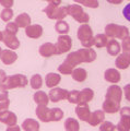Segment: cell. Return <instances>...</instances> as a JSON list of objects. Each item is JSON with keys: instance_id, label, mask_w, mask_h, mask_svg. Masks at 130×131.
I'll return each instance as SVG.
<instances>
[{"instance_id": "1", "label": "cell", "mask_w": 130, "mask_h": 131, "mask_svg": "<svg viewBox=\"0 0 130 131\" xmlns=\"http://www.w3.org/2000/svg\"><path fill=\"white\" fill-rule=\"evenodd\" d=\"M96 52L93 48H81L78 49L77 51L70 52L66 59L63 60V62L58 67V71L64 75L71 74V72L73 71V69L77 68V66H79L83 62H93L96 59Z\"/></svg>"}, {"instance_id": "2", "label": "cell", "mask_w": 130, "mask_h": 131, "mask_svg": "<svg viewBox=\"0 0 130 131\" xmlns=\"http://www.w3.org/2000/svg\"><path fill=\"white\" fill-rule=\"evenodd\" d=\"M77 37L84 48H92L94 46V35L91 26L88 23L81 24L77 31Z\"/></svg>"}, {"instance_id": "3", "label": "cell", "mask_w": 130, "mask_h": 131, "mask_svg": "<svg viewBox=\"0 0 130 131\" xmlns=\"http://www.w3.org/2000/svg\"><path fill=\"white\" fill-rule=\"evenodd\" d=\"M105 34L109 38H118L124 39L125 37L129 36V30L127 26L119 25V24L115 23H109L105 26Z\"/></svg>"}, {"instance_id": "4", "label": "cell", "mask_w": 130, "mask_h": 131, "mask_svg": "<svg viewBox=\"0 0 130 131\" xmlns=\"http://www.w3.org/2000/svg\"><path fill=\"white\" fill-rule=\"evenodd\" d=\"M43 12L47 15L48 19L56 20V21L63 20L68 15L67 7L57 6V5H54V3H49L47 7H45L44 8V10H43Z\"/></svg>"}, {"instance_id": "5", "label": "cell", "mask_w": 130, "mask_h": 131, "mask_svg": "<svg viewBox=\"0 0 130 131\" xmlns=\"http://www.w3.org/2000/svg\"><path fill=\"white\" fill-rule=\"evenodd\" d=\"M67 12L68 15L72 16L77 22L79 23H88L89 20H90V15H89L86 12H84L83 8L80 5H69L67 6Z\"/></svg>"}, {"instance_id": "6", "label": "cell", "mask_w": 130, "mask_h": 131, "mask_svg": "<svg viewBox=\"0 0 130 131\" xmlns=\"http://www.w3.org/2000/svg\"><path fill=\"white\" fill-rule=\"evenodd\" d=\"M28 83L27 78L24 74H13V75H9L7 77L6 81L3 82V85L7 90H11V89H17V88H24L26 86V84Z\"/></svg>"}, {"instance_id": "7", "label": "cell", "mask_w": 130, "mask_h": 131, "mask_svg": "<svg viewBox=\"0 0 130 131\" xmlns=\"http://www.w3.org/2000/svg\"><path fill=\"white\" fill-rule=\"evenodd\" d=\"M120 120L116 125L117 131H130V107L125 106L119 109Z\"/></svg>"}, {"instance_id": "8", "label": "cell", "mask_w": 130, "mask_h": 131, "mask_svg": "<svg viewBox=\"0 0 130 131\" xmlns=\"http://www.w3.org/2000/svg\"><path fill=\"white\" fill-rule=\"evenodd\" d=\"M55 45L57 49V55L66 54V52L70 51L72 47V39L69 35H59Z\"/></svg>"}, {"instance_id": "9", "label": "cell", "mask_w": 130, "mask_h": 131, "mask_svg": "<svg viewBox=\"0 0 130 131\" xmlns=\"http://www.w3.org/2000/svg\"><path fill=\"white\" fill-rule=\"evenodd\" d=\"M68 93H69V91H67L66 89H61V88L56 86L49 91L48 96H49V100L52 102V103H57V102H59V101L67 100Z\"/></svg>"}, {"instance_id": "10", "label": "cell", "mask_w": 130, "mask_h": 131, "mask_svg": "<svg viewBox=\"0 0 130 131\" xmlns=\"http://www.w3.org/2000/svg\"><path fill=\"white\" fill-rule=\"evenodd\" d=\"M121 97H123V90H121V88L118 86L117 84L111 85V86L107 89L106 94H105V98L119 102V103L121 101Z\"/></svg>"}, {"instance_id": "11", "label": "cell", "mask_w": 130, "mask_h": 131, "mask_svg": "<svg viewBox=\"0 0 130 131\" xmlns=\"http://www.w3.org/2000/svg\"><path fill=\"white\" fill-rule=\"evenodd\" d=\"M17 121H18L17 115L13 112H10L8 109L0 110V122H2V124L7 126H14L17 125Z\"/></svg>"}, {"instance_id": "12", "label": "cell", "mask_w": 130, "mask_h": 131, "mask_svg": "<svg viewBox=\"0 0 130 131\" xmlns=\"http://www.w3.org/2000/svg\"><path fill=\"white\" fill-rule=\"evenodd\" d=\"M2 42L5 43L6 46L11 49V50H15L20 47V40L18 39L17 35H13V34H10V33H7L3 31V39Z\"/></svg>"}, {"instance_id": "13", "label": "cell", "mask_w": 130, "mask_h": 131, "mask_svg": "<svg viewBox=\"0 0 130 131\" xmlns=\"http://www.w3.org/2000/svg\"><path fill=\"white\" fill-rule=\"evenodd\" d=\"M120 103L113 100H108V98H105V101L103 102L102 105V109L104 110V113L107 114H115L118 113L120 109Z\"/></svg>"}, {"instance_id": "14", "label": "cell", "mask_w": 130, "mask_h": 131, "mask_svg": "<svg viewBox=\"0 0 130 131\" xmlns=\"http://www.w3.org/2000/svg\"><path fill=\"white\" fill-rule=\"evenodd\" d=\"M38 52L42 57H51L54 55H57V49H56V45L52 43H44L43 45H40L38 48Z\"/></svg>"}, {"instance_id": "15", "label": "cell", "mask_w": 130, "mask_h": 131, "mask_svg": "<svg viewBox=\"0 0 130 131\" xmlns=\"http://www.w3.org/2000/svg\"><path fill=\"white\" fill-rule=\"evenodd\" d=\"M105 120V113L103 109H97L95 112L91 113V116L89 118V125L92 126V127H96V126H100L102 122Z\"/></svg>"}, {"instance_id": "16", "label": "cell", "mask_w": 130, "mask_h": 131, "mask_svg": "<svg viewBox=\"0 0 130 131\" xmlns=\"http://www.w3.org/2000/svg\"><path fill=\"white\" fill-rule=\"evenodd\" d=\"M43 26L39 25V24H31L30 26H27L25 28V35L30 38H39L40 36L43 35Z\"/></svg>"}, {"instance_id": "17", "label": "cell", "mask_w": 130, "mask_h": 131, "mask_svg": "<svg viewBox=\"0 0 130 131\" xmlns=\"http://www.w3.org/2000/svg\"><path fill=\"white\" fill-rule=\"evenodd\" d=\"M75 115L82 121H88L91 116V110L88 104H78L75 107Z\"/></svg>"}, {"instance_id": "18", "label": "cell", "mask_w": 130, "mask_h": 131, "mask_svg": "<svg viewBox=\"0 0 130 131\" xmlns=\"http://www.w3.org/2000/svg\"><path fill=\"white\" fill-rule=\"evenodd\" d=\"M1 61L5 64L9 66L14 63L15 61L18 60V55L14 50H11V49H3L1 52Z\"/></svg>"}, {"instance_id": "19", "label": "cell", "mask_w": 130, "mask_h": 131, "mask_svg": "<svg viewBox=\"0 0 130 131\" xmlns=\"http://www.w3.org/2000/svg\"><path fill=\"white\" fill-rule=\"evenodd\" d=\"M115 66L117 69H120V70L127 69L130 66V54H127V52L119 54L115 60Z\"/></svg>"}, {"instance_id": "20", "label": "cell", "mask_w": 130, "mask_h": 131, "mask_svg": "<svg viewBox=\"0 0 130 131\" xmlns=\"http://www.w3.org/2000/svg\"><path fill=\"white\" fill-rule=\"evenodd\" d=\"M36 116L43 122H49L50 121V113L51 108H48L47 106H37L35 109Z\"/></svg>"}, {"instance_id": "21", "label": "cell", "mask_w": 130, "mask_h": 131, "mask_svg": "<svg viewBox=\"0 0 130 131\" xmlns=\"http://www.w3.org/2000/svg\"><path fill=\"white\" fill-rule=\"evenodd\" d=\"M104 79H105V81L109 82V83L116 84L120 81V73L117 69L109 68L107 70H105V72H104Z\"/></svg>"}, {"instance_id": "22", "label": "cell", "mask_w": 130, "mask_h": 131, "mask_svg": "<svg viewBox=\"0 0 130 131\" xmlns=\"http://www.w3.org/2000/svg\"><path fill=\"white\" fill-rule=\"evenodd\" d=\"M106 50L108 52V55H111L113 57L118 56L120 54V50H121V45L118 43V40H116L114 38L109 39L107 45H106Z\"/></svg>"}, {"instance_id": "23", "label": "cell", "mask_w": 130, "mask_h": 131, "mask_svg": "<svg viewBox=\"0 0 130 131\" xmlns=\"http://www.w3.org/2000/svg\"><path fill=\"white\" fill-rule=\"evenodd\" d=\"M60 81H61V75L58 74V73L51 72V73L46 74V77H45V84H46V86L49 89L56 88L57 85L60 83Z\"/></svg>"}, {"instance_id": "24", "label": "cell", "mask_w": 130, "mask_h": 131, "mask_svg": "<svg viewBox=\"0 0 130 131\" xmlns=\"http://www.w3.org/2000/svg\"><path fill=\"white\" fill-rule=\"evenodd\" d=\"M33 100L37 106H47L48 103H49V96H48V94H46L45 92L43 91H37L34 93L33 95Z\"/></svg>"}, {"instance_id": "25", "label": "cell", "mask_w": 130, "mask_h": 131, "mask_svg": "<svg viewBox=\"0 0 130 131\" xmlns=\"http://www.w3.org/2000/svg\"><path fill=\"white\" fill-rule=\"evenodd\" d=\"M21 128L24 131H38L39 130V122L32 118H27L22 122Z\"/></svg>"}, {"instance_id": "26", "label": "cell", "mask_w": 130, "mask_h": 131, "mask_svg": "<svg viewBox=\"0 0 130 131\" xmlns=\"http://www.w3.org/2000/svg\"><path fill=\"white\" fill-rule=\"evenodd\" d=\"M14 22L17 23V25L19 27H21V28H26L27 26H30L31 25V16L28 15L27 13H21V14H19L17 18H15L14 20Z\"/></svg>"}, {"instance_id": "27", "label": "cell", "mask_w": 130, "mask_h": 131, "mask_svg": "<svg viewBox=\"0 0 130 131\" xmlns=\"http://www.w3.org/2000/svg\"><path fill=\"white\" fill-rule=\"evenodd\" d=\"M94 97V92L92 89L85 88L80 91V103L79 104H88L89 102H91Z\"/></svg>"}, {"instance_id": "28", "label": "cell", "mask_w": 130, "mask_h": 131, "mask_svg": "<svg viewBox=\"0 0 130 131\" xmlns=\"http://www.w3.org/2000/svg\"><path fill=\"white\" fill-rule=\"evenodd\" d=\"M71 77L77 82H84L88 78V72L83 68H74L71 72Z\"/></svg>"}, {"instance_id": "29", "label": "cell", "mask_w": 130, "mask_h": 131, "mask_svg": "<svg viewBox=\"0 0 130 131\" xmlns=\"http://www.w3.org/2000/svg\"><path fill=\"white\" fill-rule=\"evenodd\" d=\"M64 130L66 131H79L80 130V125L79 121L74 119V118H67L64 121Z\"/></svg>"}, {"instance_id": "30", "label": "cell", "mask_w": 130, "mask_h": 131, "mask_svg": "<svg viewBox=\"0 0 130 131\" xmlns=\"http://www.w3.org/2000/svg\"><path fill=\"white\" fill-rule=\"evenodd\" d=\"M108 37L106 36V34H103V33H101V34H96L94 36V46L96 48H103L107 45L108 43Z\"/></svg>"}, {"instance_id": "31", "label": "cell", "mask_w": 130, "mask_h": 131, "mask_svg": "<svg viewBox=\"0 0 130 131\" xmlns=\"http://www.w3.org/2000/svg\"><path fill=\"white\" fill-rule=\"evenodd\" d=\"M55 31L59 35H67V33L69 32V24L64 20H59L55 24Z\"/></svg>"}, {"instance_id": "32", "label": "cell", "mask_w": 130, "mask_h": 131, "mask_svg": "<svg viewBox=\"0 0 130 131\" xmlns=\"http://www.w3.org/2000/svg\"><path fill=\"white\" fill-rule=\"evenodd\" d=\"M30 85H31V88L33 90H39L40 88H42V85H43V78H42V75L38 74V73L34 74L30 80Z\"/></svg>"}, {"instance_id": "33", "label": "cell", "mask_w": 130, "mask_h": 131, "mask_svg": "<svg viewBox=\"0 0 130 131\" xmlns=\"http://www.w3.org/2000/svg\"><path fill=\"white\" fill-rule=\"evenodd\" d=\"M67 101L69 102V103H71V104L78 105L80 103V91H78V90H72V91H69Z\"/></svg>"}, {"instance_id": "34", "label": "cell", "mask_w": 130, "mask_h": 131, "mask_svg": "<svg viewBox=\"0 0 130 131\" xmlns=\"http://www.w3.org/2000/svg\"><path fill=\"white\" fill-rule=\"evenodd\" d=\"M12 18H13V11H12L11 8H5V9L0 12V19L3 22H7V23L10 22Z\"/></svg>"}, {"instance_id": "35", "label": "cell", "mask_w": 130, "mask_h": 131, "mask_svg": "<svg viewBox=\"0 0 130 131\" xmlns=\"http://www.w3.org/2000/svg\"><path fill=\"white\" fill-rule=\"evenodd\" d=\"M78 5H82L84 7L91 8V9H96L99 8V0H73Z\"/></svg>"}, {"instance_id": "36", "label": "cell", "mask_w": 130, "mask_h": 131, "mask_svg": "<svg viewBox=\"0 0 130 131\" xmlns=\"http://www.w3.org/2000/svg\"><path fill=\"white\" fill-rule=\"evenodd\" d=\"M63 112L60 108H51L50 113V121H59L63 118Z\"/></svg>"}, {"instance_id": "37", "label": "cell", "mask_w": 130, "mask_h": 131, "mask_svg": "<svg viewBox=\"0 0 130 131\" xmlns=\"http://www.w3.org/2000/svg\"><path fill=\"white\" fill-rule=\"evenodd\" d=\"M19 26L17 25L15 22H8L6 28H5V32L7 33H10V34H13V35H17L18 32H19Z\"/></svg>"}, {"instance_id": "38", "label": "cell", "mask_w": 130, "mask_h": 131, "mask_svg": "<svg viewBox=\"0 0 130 131\" xmlns=\"http://www.w3.org/2000/svg\"><path fill=\"white\" fill-rule=\"evenodd\" d=\"M100 131H117L116 126L111 121H103L100 125Z\"/></svg>"}, {"instance_id": "39", "label": "cell", "mask_w": 130, "mask_h": 131, "mask_svg": "<svg viewBox=\"0 0 130 131\" xmlns=\"http://www.w3.org/2000/svg\"><path fill=\"white\" fill-rule=\"evenodd\" d=\"M121 49H123V52L130 54V35L121 39Z\"/></svg>"}, {"instance_id": "40", "label": "cell", "mask_w": 130, "mask_h": 131, "mask_svg": "<svg viewBox=\"0 0 130 131\" xmlns=\"http://www.w3.org/2000/svg\"><path fill=\"white\" fill-rule=\"evenodd\" d=\"M6 100H9L8 90L5 88L3 83H0V101H6Z\"/></svg>"}, {"instance_id": "41", "label": "cell", "mask_w": 130, "mask_h": 131, "mask_svg": "<svg viewBox=\"0 0 130 131\" xmlns=\"http://www.w3.org/2000/svg\"><path fill=\"white\" fill-rule=\"evenodd\" d=\"M123 15H124V18L127 20V21L130 22V2L124 8V10H123Z\"/></svg>"}, {"instance_id": "42", "label": "cell", "mask_w": 130, "mask_h": 131, "mask_svg": "<svg viewBox=\"0 0 130 131\" xmlns=\"http://www.w3.org/2000/svg\"><path fill=\"white\" fill-rule=\"evenodd\" d=\"M14 0H0V5L5 8H11L13 6Z\"/></svg>"}, {"instance_id": "43", "label": "cell", "mask_w": 130, "mask_h": 131, "mask_svg": "<svg viewBox=\"0 0 130 131\" xmlns=\"http://www.w3.org/2000/svg\"><path fill=\"white\" fill-rule=\"evenodd\" d=\"M10 106V100H6V101H0V110H5L8 109Z\"/></svg>"}, {"instance_id": "44", "label": "cell", "mask_w": 130, "mask_h": 131, "mask_svg": "<svg viewBox=\"0 0 130 131\" xmlns=\"http://www.w3.org/2000/svg\"><path fill=\"white\" fill-rule=\"evenodd\" d=\"M124 93H125L126 100L130 102V84H126L124 86Z\"/></svg>"}, {"instance_id": "45", "label": "cell", "mask_w": 130, "mask_h": 131, "mask_svg": "<svg viewBox=\"0 0 130 131\" xmlns=\"http://www.w3.org/2000/svg\"><path fill=\"white\" fill-rule=\"evenodd\" d=\"M6 131H21V127H19L17 125H14V126H8V128L6 129Z\"/></svg>"}, {"instance_id": "46", "label": "cell", "mask_w": 130, "mask_h": 131, "mask_svg": "<svg viewBox=\"0 0 130 131\" xmlns=\"http://www.w3.org/2000/svg\"><path fill=\"white\" fill-rule=\"evenodd\" d=\"M7 74H6V72L2 70V69H0V83H3V82L6 81L7 79Z\"/></svg>"}, {"instance_id": "47", "label": "cell", "mask_w": 130, "mask_h": 131, "mask_svg": "<svg viewBox=\"0 0 130 131\" xmlns=\"http://www.w3.org/2000/svg\"><path fill=\"white\" fill-rule=\"evenodd\" d=\"M43 1H47L48 3H54V5H57V6L61 5V0H43Z\"/></svg>"}, {"instance_id": "48", "label": "cell", "mask_w": 130, "mask_h": 131, "mask_svg": "<svg viewBox=\"0 0 130 131\" xmlns=\"http://www.w3.org/2000/svg\"><path fill=\"white\" fill-rule=\"evenodd\" d=\"M108 3H112V5H120L123 2V0H106Z\"/></svg>"}, {"instance_id": "49", "label": "cell", "mask_w": 130, "mask_h": 131, "mask_svg": "<svg viewBox=\"0 0 130 131\" xmlns=\"http://www.w3.org/2000/svg\"><path fill=\"white\" fill-rule=\"evenodd\" d=\"M2 39H3V32L0 31V42H2Z\"/></svg>"}, {"instance_id": "50", "label": "cell", "mask_w": 130, "mask_h": 131, "mask_svg": "<svg viewBox=\"0 0 130 131\" xmlns=\"http://www.w3.org/2000/svg\"><path fill=\"white\" fill-rule=\"evenodd\" d=\"M1 52H2V49H1V47H0V58H1Z\"/></svg>"}, {"instance_id": "51", "label": "cell", "mask_w": 130, "mask_h": 131, "mask_svg": "<svg viewBox=\"0 0 130 131\" xmlns=\"http://www.w3.org/2000/svg\"><path fill=\"white\" fill-rule=\"evenodd\" d=\"M128 1H130V0H128Z\"/></svg>"}, {"instance_id": "52", "label": "cell", "mask_w": 130, "mask_h": 131, "mask_svg": "<svg viewBox=\"0 0 130 131\" xmlns=\"http://www.w3.org/2000/svg\"><path fill=\"white\" fill-rule=\"evenodd\" d=\"M38 131H39V130H38Z\"/></svg>"}]
</instances>
